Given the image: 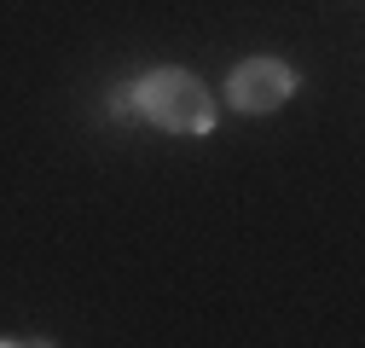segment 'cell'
I'll return each mask as SVG.
<instances>
[{"label":"cell","mask_w":365,"mask_h":348,"mask_svg":"<svg viewBox=\"0 0 365 348\" xmlns=\"http://www.w3.org/2000/svg\"><path fill=\"white\" fill-rule=\"evenodd\" d=\"M105 116H110V122H140V105H133V81H128V87H116V93H110Z\"/></svg>","instance_id":"3"},{"label":"cell","mask_w":365,"mask_h":348,"mask_svg":"<svg viewBox=\"0 0 365 348\" xmlns=\"http://www.w3.org/2000/svg\"><path fill=\"white\" fill-rule=\"evenodd\" d=\"M133 105H140V116L157 122L163 134H209V128H215L209 87L192 70H180V64L145 70L140 81H133Z\"/></svg>","instance_id":"1"},{"label":"cell","mask_w":365,"mask_h":348,"mask_svg":"<svg viewBox=\"0 0 365 348\" xmlns=\"http://www.w3.org/2000/svg\"><path fill=\"white\" fill-rule=\"evenodd\" d=\"M296 87H302V76H296L284 58L255 53V58H244L232 76H226V105H238V111H250V116H267V111H279Z\"/></svg>","instance_id":"2"}]
</instances>
